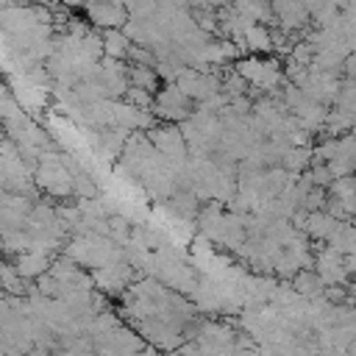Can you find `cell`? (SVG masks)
Returning <instances> with one entry per match:
<instances>
[{
  "label": "cell",
  "mask_w": 356,
  "mask_h": 356,
  "mask_svg": "<svg viewBox=\"0 0 356 356\" xmlns=\"http://www.w3.org/2000/svg\"><path fill=\"white\" fill-rule=\"evenodd\" d=\"M134 42L128 39V33L122 28H111V31H103V50L106 56L111 58H120V61H128V53H131Z\"/></svg>",
  "instance_id": "13"
},
{
  "label": "cell",
  "mask_w": 356,
  "mask_h": 356,
  "mask_svg": "<svg viewBox=\"0 0 356 356\" xmlns=\"http://www.w3.org/2000/svg\"><path fill=\"white\" fill-rule=\"evenodd\" d=\"M314 270L325 281V286H334V284H345L348 281L345 256L339 250H334V248H317L314 250Z\"/></svg>",
  "instance_id": "8"
},
{
  "label": "cell",
  "mask_w": 356,
  "mask_h": 356,
  "mask_svg": "<svg viewBox=\"0 0 356 356\" xmlns=\"http://www.w3.org/2000/svg\"><path fill=\"white\" fill-rule=\"evenodd\" d=\"M14 264H17V270H19V275H22L25 281H39L42 275L50 273L53 259L44 256V253H39V250H25V253H19V256L14 259Z\"/></svg>",
  "instance_id": "11"
},
{
  "label": "cell",
  "mask_w": 356,
  "mask_h": 356,
  "mask_svg": "<svg viewBox=\"0 0 356 356\" xmlns=\"http://www.w3.org/2000/svg\"><path fill=\"white\" fill-rule=\"evenodd\" d=\"M197 103L189 100L175 83H164L156 92V103H153V114L161 122H172V125H184L192 114H195Z\"/></svg>",
  "instance_id": "3"
},
{
  "label": "cell",
  "mask_w": 356,
  "mask_h": 356,
  "mask_svg": "<svg viewBox=\"0 0 356 356\" xmlns=\"http://www.w3.org/2000/svg\"><path fill=\"white\" fill-rule=\"evenodd\" d=\"M128 139H131V131H125V128H120V125L92 131V147H95V153H97L103 161H120V156H122Z\"/></svg>",
  "instance_id": "7"
},
{
  "label": "cell",
  "mask_w": 356,
  "mask_h": 356,
  "mask_svg": "<svg viewBox=\"0 0 356 356\" xmlns=\"http://www.w3.org/2000/svg\"><path fill=\"white\" fill-rule=\"evenodd\" d=\"M83 11L89 17V22L100 31H111V28H125L128 22V8L117 0H86Z\"/></svg>",
  "instance_id": "6"
},
{
  "label": "cell",
  "mask_w": 356,
  "mask_h": 356,
  "mask_svg": "<svg viewBox=\"0 0 356 356\" xmlns=\"http://www.w3.org/2000/svg\"><path fill=\"white\" fill-rule=\"evenodd\" d=\"M348 292H350V298H348V300H350V303H356V275L350 278V286H348Z\"/></svg>",
  "instance_id": "15"
},
{
  "label": "cell",
  "mask_w": 356,
  "mask_h": 356,
  "mask_svg": "<svg viewBox=\"0 0 356 356\" xmlns=\"http://www.w3.org/2000/svg\"><path fill=\"white\" fill-rule=\"evenodd\" d=\"M92 278H95V286H97L103 295L128 292V286L134 284V264H131L128 259L111 261V264H106V267L92 270Z\"/></svg>",
  "instance_id": "5"
},
{
  "label": "cell",
  "mask_w": 356,
  "mask_h": 356,
  "mask_svg": "<svg viewBox=\"0 0 356 356\" xmlns=\"http://www.w3.org/2000/svg\"><path fill=\"white\" fill-rule=\"evenodd\" d=\"M72 178H75V197H78V200L100 197V189H97V184H95V178H92L89 170H81V172H75Z\"/></svg>",
  "instance_id": "14"
},
{
  "label": "cell",
  "mask_w": 356,
  "mask_h": 356,
  "mask_svg": "<svg viewBox=\"0 0 356 356\" xmlns=\"http://www.w3.org/2000/svg\"><path fill=\"white\" fill-rule=\"evenodd\" d=\"M147 136H150L153 147H156L164 159H170V161H175V164H186V161H189L192 153H189V145H186V136H184L181 125L159 122L153 131H147Z\"/></svg>",
  "instance_id": "4"
},
{
  "label": "cell",
  "mask_w": 356,
  "mask_h": 356,
  "mask_svg": "<svg viewBox=\"0 0 356 356\" xmlns=\"http://www.w3.org/2000/svg\"><path fill=\"white\" fill-rule=\"evenodd\" d=\"M342 222H345V220H337V217H334V214H328L325 209H323V211H312V214H306L303 234H306L309 239L328 242V239L337 234V228H339Z\"/></svg>",
  "instance_id": "9"
},
{
  "label": "cell",
  "mask_w": 356,
  "mask_h": 356,
  "mask_svg": "<svg viewBox=\"0 0 356 356\" xmlns=\"http://www.w3.org/2000/svg\"><path fill=\"white\" fill-rule=\"evenodd\" d=\"M289 284H292V289H295L300 298H306V300L323 298V292H325V281L317 275L314 267H312V270H300Z\"/></svg>",
  "instance_id": "12"
},
{
  "label": "cell",
  "mask_w": 356,
  "mask_h": 356,
  "mask_svg": "<svg viewBox=\"0 0 356 356\" xmlns=\"http://www.w3.org/2000/svg\"><path fill=\"white\" fill-rule=\"evenodd\" d=\"M236 72L259 92H273L284 83V70L278 58H267V56H248L236 61Z\"/></svg>",
  "instance_id": "2"
},
{
  "label": "cell",
  "mask_w": 356,
  "mask_h": 356,
  "mask_svg": "<svg viewBox=\"0 0 356 356\" xmlns=\"http://www.w3.org/2000/svg\"><path fill=\"white\" fill-rule=\"evenodd\" d=\"M236 44H239L242 50H248L250 56H267V53H273V50H275L273 31H270L267 25H261V22L250 25V28H248V33H245Z\"/></svg>",
  "instance_id": "10"
},
{
  "label": "cell",
  "mask_w": 356,
  "mask_h": 356,
  "mask_svg": "<svg viewBox=\"0 0 356 356\" xmlns=\"http://www.w3.org/2000/svg\"><path fill=\"white\" fill-rule=\"evenodd\" d=\"M33 181H36V186H39L47 197H58V200L75 197V178H72V172L64 167L61 153H58L56 147L42 156V161H39V167H36V172H33Z\"/></svg>",
  "instance_id": "1"
}]
</instances>
